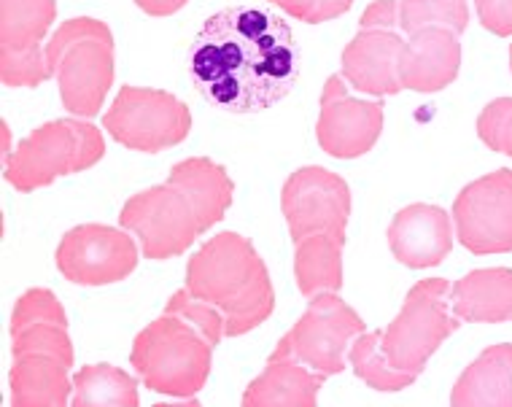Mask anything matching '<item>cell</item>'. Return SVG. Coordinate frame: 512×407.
<instances>
[{"label":"cell","instance_id":"obj_17","mask_svg":"<svg viewBox=\"0 0 512 407\" xmlns=\"http://www.w3.org/2000/svg\"><path fill=\"white\" fill-rule=\"evenodd\" d=\"M386 238L399 265L410 270H429L442 265L453 251V216L432 203L405 205L402 211L394 213Z\"/></svg>","mask_w":512,"mask_h":407},{"label":"cell","instance_id":"obj_20","mask_svg":"<svg viewBox=\"0 0 512 407\" xmlns=\"http://www.w3.org/2000/svg\"><path fill=\"white\" fill-rule=\"evenodd\" d=\"M451 308L467 324L512 321V270L480 267L451 286Z\"/></svg>","mask_w":512,"mask_h":407},{"label":"cell","instance_id":"obj_12","mask_svg":"<svg viewBox=\"0 0 512 407\" xmlns=\"http://www.w3.org/2000/svg\"><path fill=\"white\" fill-rule=\"evenodd\" d=\"M281 211L292 235L302 240H340L351 219V189L343 176L321 165H305L286 178L281 189Z\"/></svg>","mask_w":512,"mask_h":407},{"label":"cell","instance_id":"obj_25","mask_svg":"<svg viewBox=\"0 0 512 407\" xmlns=\"http://www.w3.org/2000/svg\"><path fill=\"white\" fill-rule=\"evenodd\" d=\"M448 27L461 36L469 27L467 0H399V30L410 36L424 27Z\"/></svg>","mask_w":512,"mask_h":407},{"label":"cell","instance_id":"obj_27","mask_svg":"<svg viewBox=\"0 0 512 407\" xmlns=\"http://www.w3.org/2000/svg\"><path fill=\"white\" fill-rule=\"evenodd\" d=\"M165 310H170V313H178V316H184V319H189L192 324H197V327L203 329L205 335H208V340H211L213 346H219L221 340L227 337V329H224V316H221L219 308H213L211 302L200 300V297H195V294L189 292V289H178L173 297L168 300V305H165Z\"/></svg>","mask_w":512,"mask_h":407},{"label":"cell","instance_id":"obj_3","mask_svg":"<svg viewBox=\"0 0 512 407\" xmlns=\"http://www.w3.org/2000/svg\"><path fill=\"white\" fill-rule=\"evenodd\" d=\"M186 289L221 310L227 337L262 327L275 310V289L265 259L240 232H219L186 265Z\"/></svg>","mask_w":512,"mask_h":407},{"label":"cell","instance_id":"obj_11","mask_svg":"<svg viewBox=\"0 0 512 407\" xmlns=\"http://www.w3.org/2000/svg\"><path fill=\"white\" fill-rule=\"evenodd\" d=\"M367 332V324L337 292L310 297L308 308L286 335L278 340L283 351L321 375H340L348 367V348Z\"/></svg>","mask_w":512,"mask_h":407},{"label":"cell","instance_id":"obj_23","mask_svg":"<svg viewBox=\"0 0 512 407\" xmlns=\"http://www.w3.org/2000/svg\"><path fill=\"white\" fill-rule=\"evenodd\" d=\"M73 407H138V381L114 364H84L73 375Z\"/></svg>","mask_w":512,"mask_h":407},{"label":"cell","instance_id":"obj_5","mask_svg":"<svg viewBox=\"0 0 512 407\" xmlns=\"http://www.w3.org/2000/svg\"><path fill=\"white\" fill-rule=\"evenodd\" d=\"M46 62L73 116L95 119L114 87V33L103 19H65L46 41Z\"/></svg>","mask_w":512,"mask_h":407},{"label":"cell","instance_id":"obj_16","mask_svg":"<svg viewBox=\"0 0 512 407\" xmlns=\"http://www.w3.org/2000/svg\"><path fill=\"white\" fill-rule=\"evenodd\" d=\"M383 124V103L354 98L340 73L329 76L316 122V141L324 154L332 160H359L375 149Z\"/></svg>","mask_w":512,"mask_h":407},{"label":"cell","instance_id":"obj_2","mask_svg":"<svg viewBox=\"0 0 512 407\" xmlns=\"http://www.w3.org/2000/svg\"><path fill=\"white\" fill-rule=\"evenodd\" d=\"M9 402L14 407H62L73 397V343L68 313L52 289H27L11 310Z\"/></svg>","mask_w":512,"mask_h":407},{"label":"cell","instance_id":"obj_19","mask_svg":"<svg viewBox=\"0 0 512 407\" xmlns=\"http://www.w3.org/2000/svg\"><path fill=\"white\" fill-rule=\"evenodd\" d=\"M327 375L310 370L297 356L275 346L265 370L243 391V407H316Z\"/></svg>","mask_w":512,"mask_h":407},{"label":"cell","instance_id":"obj_31","mask_svg":"<svg viewBox=\"0 0 512 407\" xmlns=\"http://www.w3.org/2000/svg\"><path fill=\"white\" fill-rule=\"evenodd\" d=\"M0 130H3V162L9 160V154L14 149H11V130H9V124L6 122H0Z\"/></svg>","mask_w":512,"mask_h":407},{"label":"cell","instance_id":"obj_7","mask_svg":"<svg viewBox=\"0 0 512 407\" xmlns=\"http://www.w3.org/2000/svg\"><path fill=\"white\" fill-rule=\"evenodd\" d=\"M119 227L133 232L143 257L154 262L181 257L200 235L211 232L200 205L176 173L165 184L130 197L119 211Z\"/></svg>","mask_w":512,"mask_h":407},{"label":"cell","instance_id":"obj_6","mask_svg":"<svg viewBox=\"0 0 512 407\" xmlns=\"http://www.w3.org/2000/svg\"><path fill=\"white\" fill-rule=\"evenodd\" d=\"M106 157V138L98 124L81 116L54 119L17 143L3 162V178L22 195L54 184L57 178L95 168Z\"/></svg>","mask_w":512,"mask_h":407},{"label":"cell","instance_id":"obj_9","mask_svg":"<svg viewBox=\"0 0 512 407\" xmlns=\"http://www.w3.org/2000/svg\"><path fill=\"white\" fill-rule=\"evenodd\" d=\"M103 130L124 149L159 154L189 138L192 111L165 89L124 84L103 114Z\"/></svg>","mask_w":512,"mask_h":407},{"label":"cell","instance_id":"obj_10","mask_svg":"<svg viewBox=\"0 0 512 407\" xmlns=\"http://www.w3.org/2000/svg\"><path fill=\"white\" fill-rule=\"evenodd\" d=\"M399 0H375L359 19V33L343 49L340 76L356 92L372 98H391L402 92L399 81Z\"/></svg>","mask_w":512,"mask_h":407},{"label":"cell","instance_id":"obj_28","mask_svg":"<svg viewBox=\"0 0 512 407\" xmlns=\"http://www.w3.org/2000/svg\"><path fill=\"white\" fill-rule=\"evenodd\" d=\"M267 3L305 25H324L348 14L356 0H267Z\"/></svg>","mask_w":512,"mask_h":407},{"label":"cell","instance_id":"obj_26","mask_svg":"<svg viewBox=\"0 0 512 407\" xmlns=\"http://www.w3.org/2000/svg\"><path fill=\"white\" fill-rule=\"evenodd\" d=\"M477 138L496 154L512 160V98L491 100L477 116Z\"/></svg>","mask_w":512,"mask_h":407},{"label":"cell","instance_id":"obj_18","mask_svg":"<svg viewBox=\"0 0 512 407\" xmlns=\"http://www.w3.org/2000/svg\"><path fill=\"white\" fill-rule=\"evenodd\" d=\"M461 68L459 36L448 27L432 25L407 36L399 54L402 89L434 95L451 87Z\"/></svg>","mask_w":512,"mask_h":407},{"label":"cell","instance_id":"obj_29","mask_svg":"<svg viewBox=\"0 0 512 407\" xmlns=\"http://www.w3.org/2000/svg\"><path fill=\"white\" fill-rule=\"evenodd\" d=\"M477 19L488 33L499 38L512 36V0H472Z\"/></svg>","mask_w":512,"mask_h":407},{"label":"cell","instance_id":"obj_14","mask_svg":"<svg viewBox=\"0 0 512 407\" xmlns=\"http://www.w3.org/2000/svg\"><path fill=\"white\" fill-rule=\"evenodd\" d=\"M141 251L135 235L124 227L79 224L62 235L54 251V265L65 281L87 289L114 286L135 273Z\"/></svg>","mask_w":512,"mask_h":407},{"label":"cell","instance_id":"obj_22","mask_svg":"<svg viewBox=\"0 0 512 407\" xmlns=\"http://www.w3.org/2000/svg\"><path fill=\"white\" fill-rule=\"evenodd\" d=\"M343 251L345 243L340 240L294 243V278L305 300L343 289Z\"/></svg>","mask_w":512,"mask_h":407},{"label":"cell","instance_id":"obj_8","mask_svg":"<svg viewBox=\"0 0 512 407\" xmlns=\"http://www.w3.org/2000/svg\"><path fill=\"white\" fill-rule=\"evenodd\" d=\"M459 327L461 319L451 308V284L445 278H424L405 294L399 313L378 335L391 367L421 378L429 359Z\"/></svg>","mask_w":512,"mask_h":407},{"label":"cell","instance_id":"obj_1","mask_svg":"<svg viewBox=\"0 0 512 407\" xmlns=\"http://www.w3.org/2000/svg\"><path fill=\"white\" fill-rule=\"evenodd\" d=\"M300 46L289 22L254 3H235L205 19L189 49V79L227 114H262L300 79Z\"/></svg>","mask_w":512,"mask_h":407},{"label":"cell","instance_id":"obj_24","mask_svg":"<svg viewBox=\"0 0 512 407\" xmlns=\"http://www.w3.org/2000/svg\"><path fill=\"white\" fill-rule=\"evenodd\" d=\"M348 367H354V375L362 383H367L372 391L394 394V391L410 389L418 378L410 372H402L391 367V362L383 354L378 332H362L348 348Z\"/></svg>","mask_w":512,"mask_h":407},{"label":"cell","instance_id":"obj_32","mask_svg":"<svg viewBox=\"0 0 512 407\" xmlns=\"http://www.w3.org/2000/svg\"><path fill=\"white\" fill-rule=\"evenodd\" d=\"M510 71H512V46H510Z\"/></svg>","mask_w":512,"mask_h":407},{"label":"cell","instance_id":"obj_15","mask_svg":"<svg viewBox=\"0 0 512 407\" xmlns=\"http://www.w3.org/2000/svg\"><path fill=\"white\" fill-rule=\"evenodd\" d=\"M456 240L475 257L510 254L512 251V170L469 181L453 200Z\"/></svg>","mask_w":512,"mask_h":407},{"label":"cell","instance_id":"obj_13","mask_svg":"<svg viewBox=\"0 0 512 407\" xmlns=\"http://www.w3.org/2000/svg\"><path fill=\"white\" fill-rule=\"evenodd\" d=\"M57 19V0H0V81L14 89L52 79L46 36Z\"/></svg>","mask_w":512,"mask_h":407},{"label":"cell","instance_id":"obj_30","mask_svg":"<svg viewBox=\"0 0 512 407\" xmlns=\"http://www.w3.org/2000/svg\"><path fill=\"white\" fill-rule=\"evenodd\" d=\"M189 0H135V6L149 17H173Z\"/></svg>","mask_w":512,"mask_h":407},{"label":"cell","instance_id":"obj_21","mask_svg":"<svg viewBox=\"0 0 512 407\" xmlns=\"http://www.w3.org/2000/svg\"><path fill=\"white\" fill-rule=\"evenodd\" d=\"M453 407H512V343L488 346L451 391Z\"/></svg>","mask_w":512,"mask_h":407},{"label":"cell","instance_id":"obj_4","mask_svg":"<svg viewBox=\"0 0 512 407\" xmlns=\"http://www.w3.org/2000/svg\"><path fill=\"white\" fill-rule=\"evenodd\" d=\"M213 346L203 329L178 313L162 310V316L135 335L130 364L138 381L165 397L189 399L205 389L213 370Z\"/></svg>","mask_w":512,"mask_h":407}]
</instances>
